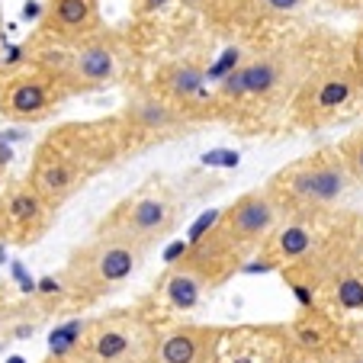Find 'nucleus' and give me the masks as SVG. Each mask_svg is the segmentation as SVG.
I'll return each mask as SVG.
<instances>
[{"mask_svg": "<svg viewBox=\"0 0 363 363\" xmlns=\"http://www.w3.org/2000/svg\"><path fill=\"white\" fill-rule=\"evenodd\" d=\"M35 65L48 68L68 87L71 96L106 90L123 74V42L113 33L100 29L96 35L71 45H45L33 58Z\"/></svg>", "mask_w": 363, "mask_h": 363, "instance_id": "obj_7", "label": "nucleus"}, {"mask_svg": "<svg viewBox=\"0 0 363 363\" xmlns=\"http://www.w3.org/2000/svg\"><path fill=\"white\" fill-rule=\"evenodd\" d=\"M363 100V77L357 74V68L350 65V42L344 52H331L312 74L306 77V84L299 87L293 106H289V123H296L299 129H322L331 125L350 113L357 103Z\"/></svg>", "mask_w": 363, "mask_h": 363, "instance_id": "obj_6", "label": "nucleus"}, {"mask_svg": "<svg viewBox=\"0 0 363 363\" xmlns=\"http://www.w3.org/2000/svg\"><path fill=\"white\" fill-rule=\"evenodd\" d=\"M331 213H296L283 216L280 225L267 235V241L257 251V267L261 270H289L318 247L325 235V222Z\"/></svg>", "mask_w": 363, "mask_h": 363, "instance_id": "obj_13", "label": "nucleus"}, {"mask_svg": "<svg viewBox=\"0 0 363 363\" xmlns=\"http://www.w3.org/2000/svg\"><path fill=\"white\" fill-rule=\"evenodd\" d=\"M225 331L216 325L177 322L155 331L148 363H216Z\"/></svg>", "mask_w": 363, "mask_h": 363, "instance_id": "obj_15", "label": "nucleus"}, {"mask_svg": "<svg viewBox=\"0 0 363 363\" xmlns=\"http://www.w3.org/2000/svg\"><path fill=\"white\" fill-rule=\"evenodd\" d=\"M350 65L357 68V74L363 77V26L354 33V39H350Z\"/></svg>", "mask_w": 363, "mask_h": 363, "instance_id": "obj_21", "label": "nucleus"}, {"mask_svg": "<svg viewBox=\"0 0 363 363\" xmlns=\"http://www.w3.org/2000/svg\"><path fill=\"white\" fill-rule=\"evenodd\" d=\"M148 247L123 238V235L94 232L84 245L71 251L65 270L58 274L65 289V308L81 312L94 302L116 293L123 283H129L145 264Z\"/></svg>", "mask_w": 363, "mask_h": 363, "instance_id": "obj_4", "label": "nucleus"}, {"mask_svg": "<svg viewBox=\"0 0 363 363\" xmlns=\"http://www.w3.org/2000/svg\"><path fill=\"white\" fill-rule=\"evenodd\" d=\"M306 7V0H247V16L251 23H277L296 16Z\"/></svg>", "mask_w": 363, "mask_h": 363, "instance_id": "obj_19", "label": "nucleus"}, {"mask_svg": "<svg viewBox=\"0 0 363 363\" xmlns=\"http://www.w3.org/2000/svg\"><path fill=\"white\" fill-rule=\"evenodd\" d=\"M113 119H116L119 132H123L129 155L174 142L184 132H190L193 125V119L184 110H177L171 100H164L155 87L135 90L132 96H125V103L119 106V113Z\"/></svg>", "mask_w": 363, "mask_h": 363, "instance_id": "obj_10", "label": "nucleus"}, {"mask_svg": "<svg viewBox=\"0 0 363 363\" xmlns=\"http://www.w3.org/2000/svg\"><path fill=\"white\" fill-rule=\"evenodd\" d=\"M283 363H322V360H315V357H308V354H299V350H289V354L283 357Z\"/></svg>", "mask_w": 363, "mask_h": 363, "instance_id": "obj_24", "label": "nucleus"}, {"mask_svg": "<svg viewBox=\"0 0 363 363\" xmlns=\"http://www.w3.org/2000/svg\"><path fill=\"white\" fill-rule=\"evenodd\" d=\"M315 39L296 45H274L247 55L235 71L222 77L213 90L216 119L235 123H270L280 113H289L306 77L331 55Z\"/></svg>", "mask_w": 363, "mask_h": 363, "instance_id": "obj_1", "label": "nucleus"}, {"mask_svg": "<svg viewBox=\"0 0 363 363\" xmlns=\"http://www.w3.org/2000/svg\"><path fill=\"white\" fill-rule=\"evenodd\" d=\"M350 344H354L357 350H363V325H357V331L350 335Z\"/></svg>", "mask_w": 363, "mask_h": 363, "instance_id": "obj_26", "label": "nucleus"}, {"mask_svg": "<svg viewBox=\"0 0 363 363\" xmlns=\"http://www.w3.org/2000/svg\"><path fill=\"white\" fill-rule=\"evenodd\" d=\"M71 100L68 87L48 68H33L0 77V116L10 123H45Z\"/></svg>", "mask_w": 363, "mask_h": 363, "instance_id": "obj_11", "label": "nucleus"}, {"mask_svg": "<svg viewBox=\"0 0 363 363\" xmlns=\"http://www.w3.org/2000/svg\"><path fill=\"white\" fill-rule=\"evenodd\" d=\"M331 4L341 10H363V0H331Z\"/></svg>", "mask_w": 363, "mask_h": 363, "instance_id": "obj_25", "label": "nucleus"}, {"mask_svg": "<svg viewBox=\"0 0 363 363\" xmlns=\"http://www.w3.org/2000/svg\"><path fill=\"white\" fill-rule=\"evenodd\" d=\"M123 158H129V148L113 116L58 123L39 138L26 180L45 196L48 206L62 209L96 174Z\"/></svg>", "mask_w": 363, "mask_h": 363, "instance_id": "obj_2", "label": "nucleus"}, {"mask_svg": "<svg viewBox=\"0 0 363 363\" xmlns=\"http://www.w3.org/2000/svg\"><path fill=\"white\" fill-rule=\"evenodd\" d=\"M289 344L293 350L299 354H308L315 360L328 363L337 350H344L350 341L341 337V325L337 318L331 315L328 308H318V306H306L296 315V322L289 325Z\"/></svg>", "mask_w": 363, "mask_h": 363, "instance_id": "obj_17", "label": "nucleus"}, {"mask_svg": "<svg viewBox=\"0 0 363 363\" xmlns=\"http://www.w3.org/2000/svg\"><path fill=\"white\" fill-rule=\"evenodd\" d=\"M45 363H94V360H87L81 350H74V354H65V357H45Z\"/></svg>", "mask_w": 363, "mask_h": 363, "instance_id": "obj_23", "label": "nucleus"}, {"mask_svg": "<svg viewBox=\"0 0 363 363\" xmlns=\"http://www.w3.org/2000/svg\"><path fill=\"white\" fill-rule=\"evenodd\" d=\"M280 219L283 213L267 186H254L241 193L235 203H228L222 213H216L206 232L193 235L180 261L196 270L209 289H219L245 267L251 254L261 251V245L280 225Z\"/></svg>", "mask_w": 363, "mask_h": 363, "instance_id": "obj_3", "label": "nucleus"}, {"mask_svg": "<svg viewBox=\"0 0 363 363\" xmlns=\"http://www.w3.org/2000/svg\"><path fill=\"white\" fill-rule=\"evenodd\" d=\"M180 219V199L164 180H148L135 193L119 199L110 213L100 219L96 232L106 235H123V238L135 241L142 247H151L164 241L167 235L177 228Z\"/></svg>", "mask_w": 363, "mask_h": 363, "instance_id": "obj_8", "label": "nucleus"}, {"mask_svg": "<svg viewBox=\"0 0 363 363\" xmlns=\"http://www.w3.org/2000/svg\"><path fill=\"white\" fill-rule=\"evenodd\" d=\"M0 174H4V161H0Z\"/></svg>", "mask_w": 363, "mask_h": 363, "instance_id": "obj_28", "label": "nucleus"}, {"mask_svg": "<svg viewBox=\"0 0 363 363\" xmlns=\"http://www.w3.org/2000/svg\"><path fill=\"white\" fill-rule=\"evenodd\" d=\"M328 363H363V350H357L354 344H347L344 350H337Z\"/></svg>", "mask_w": 363, "mask_h": 363, "instance_id": "obj_22", "label": "nucleus"}, {"mask_svg": "<svg viewBox=\"0 0 363 363\" xmlns=\"http://www.w3.org/2000/svg\"><path fill=\"white\" fill-rule=\"evenodd\" d=\"M206 293H209L206 280L193 267H186L180 257L161 274L158 286H155V299H158L167 312H193Z\"/></svg>", "mask_w": 363, "mask_h": 363, "instance_id": "obj_18", "label": "nucleus"}, {"mask_svg": "<svg viewBox=\"0 0 363 363\" xmlns=\"http://www.w3.org/2000/svg\"><path fill=\"white\" fill-rule=\"evenodd\" d=\"M58 209L48 206L45 196L23 180H10L4 186V196H0V235L10 241V245H35L48 235V228L55 225Z\"/></svg>", "mask_w": 363, "mask_h": 363, "instance_id": "obj_12", "label": "nucleus"}, {"mask_svg": "<svg viewBox=\"0 0 363 363\" xmlns=\"http://www.w3.org/2000/svg\"><path fill=\"white\" fill-rule=\"evenodd\" d=\"M155 331L142 308H113L87 322L81 354L94 363H148Z\"/></svg>", "mask_w": 363, "mask_h": 363, "instance_id": "obj_9", "label": "nucleus"}, {"mask_svg": "<svg viewBox=\"0 0 363 363\" xmlns=\"http://www.w3.org/2000/svg\"><path fill=\"white\" fill-rule=\"evenodd\" d=\"M280 206L283 216L296 213H335L341 199L354 190L347 164H344L337 145H322V148L308 151L302 158L283 164L274 177L264 184Z\"/></svg>", "mask_w": 363, "mask_h": 363, "instance_id": "obj_5", "label": "nucleus"}, {"mask_svg": "<svg viewBox=\"0 0 363 363\" xmlns=\"http://www.w3.org/2000/svg\"><path fill=\"white\" fill-rule=\"evenodd\" d=\"M103 29L100 0H48L39 20V39L48 45H71Z\"/></svg>", "mask_w": 363, "mask_h": 363, "instance_id": "obj_16", "label": "nucleus"}, {"mask_svg": "<svg viewBox=\"0 0 363 363\" xmlns=\"http://www.w3.org/2000/svg\"><path fill=\"white\" fill-rule=\"evenodd\" d=\"M357 247L363 254V216H357Z\"/></svg>", "mask_w": 363, "mask_h": 363, "instance_id": "obj_27", "label": "nucleus"}, {"mask_svg": "<svg viewBox=\"0 0 363 363\" xmlns=\"http://www.w3.org/2000/svg\"><path fill=\"white\" fill-rule=\"evenodd\" d=\"M151 87L164 100H171L177 110H184L193 123L216 119L213 90H206V68L199 58H177V62L158 68Z\"/></svg>", "mask_w": 363, "mask_h": 363, "instance_id": "obj_14", "label": "nucleus"}, {"mask_svg": "<svg viewBox=\"0 0 363 363\" xmlns=\"http://www.w3.org/2000/svg\"><path fill=\"white\" fill-rule=\"evenodd\" d=\"M337 151H341V158H344V164H347L354 184L363 186V125L350 129L347 135L337 142Z\"/></svg>", "mask_w": 363, "mask_h": 363, "instance_id": "obj_20", "label": "nucleus"}]
</instances>
